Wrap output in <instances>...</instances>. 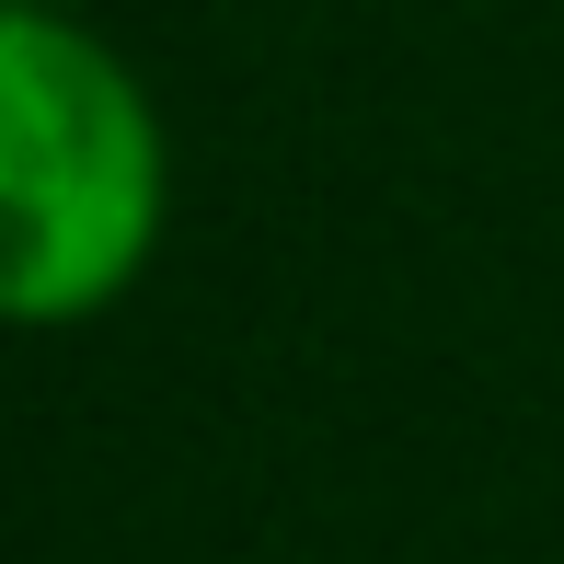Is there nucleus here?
<instances>
[{
    "label": "nucleus",
    "mask_w": 564,
    "mask_h": 564,
    "mask_svg": "<svg viewBox=\"0 0 564 564\" xmlns=\"http://www.w3.org/2000/svg\"><path fill=\"white\" fill-rule=\"evenodd\" d=\"M173 230V127L93 12L0 0V335L105 323Z\"/></svg>",
    "instance_id": "1"
},
{
    "label": "nucleus",
    "mask_w": 564,
    "mask_h": 564,
    "mask_svg": "<svg viewBox=\"0 0 564 564\" xmlns=\"http://www.w3.org/2000/svg\"><path fill=\"white\" fill-rule=\"evenodd\" d=\"M12 12H93V0H12Z\"/></svg>",
    "instance_id": "2"
}]
</instances>
